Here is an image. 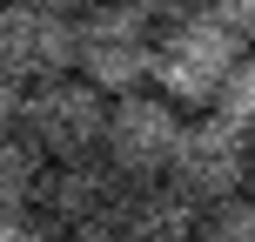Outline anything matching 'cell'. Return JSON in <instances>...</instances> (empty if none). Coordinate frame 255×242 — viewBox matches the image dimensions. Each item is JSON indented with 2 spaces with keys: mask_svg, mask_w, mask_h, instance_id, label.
Segmentation results:
<instances>
[{
  "mask_svg": "<svg viewBox=\"0 0 255 242\" xmlns=\"http://www.w3.org/2000/svg\"><path fill=\"white\" fill-rule=\"evenodd\" d=\"M249 61V47L229 34V27L208 20V7H168L161 13V34H154V67H148V88L161 94L168 108H208L222 94V81Z\"/></svg>",
  "mask_w": 255,
  "mask_h": 242,
  "instance_id": "1",
  "label": "cell"
},
{
  "mask_svg": "<svg viewBox=\"0 0 255 242\" xmlns=\"http://www.w3.org/2000/svg\"><path fill=\"white\" fill-rule=\"evenodd\" d=\"M161 13L168 7H141V0L74 13V81H88L101 101L141 94V88H148V67H154Z\"/></svg>",
  "mask_w": 255,
  "mask_h": 242,
  "instance_id": "2",
  "label": "cell"
},
{
  "mask_svg": "<svg viewBox=\"0 0 255 242\" xmlns=\"http://www.w3.org/2000/svg\"><path fill=\"white\" fill-rule=\"evenodd\" d=\"M101 115H108L101 94H94L88 81L61 74V81H40V88H20V101H13V141H20L40 168L94 162V148H101Z\"/></svg>",
  "mask_w": 255,
  "mask_h": 242,
  "instance_id": "3",
  "label": "cell"
},
{
  "mask_svg": "<svg viewBox=\"0 0 255 242\" xmlns=\"http://www.w3.org/2000/svg\"><path fill=\"white\" fill-rule=\"evenodd\" d=\"M181 128H188V115L181 108H168L154 88L141 94H121V101H108L101 115V168L115 182H128V189H141V182H168V162H175L181 148Z\"/></svg>",
  "mask_w": 255,
  "mask_h": 242,
  "instance_id": "4",
  "label": "cell"
},
{
  "mask_svg": "<svg viewBox=\"0 0 255 242\" xmlns=\"http://www.w3.org/2000/svg\"><path fill=\"white\" fill-rule=\"evenodd\" d=\"M121 195L128 182H115L94 162H61V168H40V189H34V216L47 222L61 242H108L121 216Z\"/></svg>",
  "mask_w": 255,
  "mask_h": 242,
  "instance_id": "5",
  "label": "cell"
},
{
  "mask_svg": "<svg viewBox=\"0 0 255 242\" xmlns=\"http://www.w3.org/2000/svg\"><path fill=\"white\" fill-rule=\"evenodd\" d=\"M0 74L13 88L74 74V7L54 0H13L0 7Z\"/></svg>",
  "mask_w": 255,
  "mask_h": 242,
  "instance_id": "6",
  "label": "cell"
},
{
  "mask_svg": "<svg viewBox=\"0 0 255 242\" xmlns=\"http://www.w3.org/2000/svg\"><path fill=\"white\" fill-rule=\"evenodd\" d=\"M168 189H181L195 209L235 202L249 189V128H229L215 115H195L181 128V148L168 162Z\"/></svg>",
  "mask_w": 255,
  "mask_h": 242,
  "instance_id": "7",
  "label": "cell"
},
{
  "mask_svg": "<svg viewBox=\"0 0 255 242\" xmlns=\"http://www.w3.org/2000/svg\"><path fill=\"white\" fill-rule=\"evenodd\" d=\"M195 216H202V209L181 189L141 182V189L121 195V216H115V236L108 242H195Z\"/></svg>",
  "mask_w": 255,
  "mask_h": 242,
  "instance_id": "8",
  "label": "cell"
},
{
  "mask_svg": "<svg viewBox=\"0 0 255 242\" xmlns=\"http://www.w3.org/2000/svg\"><path fill=\"white\" fill-rule=\"evenodd\" d=\"M40 189V162L20 148L13 135H0V216H27Z\"/></svg>",
  "mask_w": 255,
  "mask_h": 242,
  "instance_id": "9",
  "label": "cell"
},
{
  "mask_svg": "<svg viewBox=\"0 0 255 242\" xmlns=\"http://www.w3.org/2000/svg\"><path fill=\"white\" fill-rule=\"evenodd\" d=\"M195 242H255V209H249V195L202 209V216H195Z\"/></svg>",
  "mask_w": 255,
  "mask_h": 242,
  "instance_id": "10",
  "label": "cell"
},
{
  "mask_svg": "<svg viewBox=\"0 0 255 242\" xmlns=\"http://www.w3.org/2000/svg\"><path fill=\"white\" fill-rule=\"evenodd\" d=\"M202 115H215V121H229V128H249V121H255V67H249V61L222 81V94L202 108Z\"/></svg>",
  "mask_w": 255,
  "mask_h": 242,
  "instance_id": "11",
  "label": "cell"
},
{
  "mask_svg": "<svg viewBox=\"0 0 255 242\" xmlns=\"http://www.w3.org/2000/svg\"><path fill=\"white\" fill-rule=\"evenodd\" d=\"M0 242H61V236L27 209V216H0Z\"/></svg>",
  "mask_w": 255,
  "mask_h": 242,
  "instance_id": "12",
  "label": "cell"
},
{
  "mask_svg": "<svg viewBox=\"0 0 255 242\" xmlns=\"http://www.w3.org/2000/svg\"><path fill=\"white\" fill-rule=\"evenodd\" d=\"M13 101H20V88L0 74V135H13Z\"/></svg>",
  "mask_w": 255,
  "mask_h": 242,
  "instance_id": "13",
  "label": "cell"
}]
</instances>
